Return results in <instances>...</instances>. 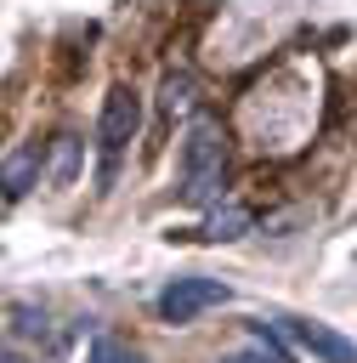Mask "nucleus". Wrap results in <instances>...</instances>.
Here are the masks:
<instances>
[{
  "instance_id": "nucleus-1",
  "label": "nucleus",
  "mask_w": 357,
  "mask_h": 363,
  "mask_svg": "<svg viewBox=\"0 0 357 363\" xmlns=\"http://www.w3.org/2000/svg\"><path fill=\"white\" fill-rule=\"evenodd\" d=\"M221 176H227V136H221L215 119H193L187 142H181V193H187V204H215Z\"/></svg>"
},
{
  "instance_id": "nucleus-2",
  "label": "nucleus",
  "mask_w": 357,
  "mask_h": 363,
  "mask_svg": "<svg viewBox=\"0 0 357 363\" xmlns=\"http://www.w3.org/2000/svg\"><path fill=\"white\" fill-rule=\"evenodd\" d=\"M227 284L221 278H176L164 295H159V318L164 323H193L198 312H210V306H227Z\"/></svg>"
},
{
  "instance_id": "nucleus-3",
  "label": "nucleus",
  "mask_w": 357,
  "mask_h": 363,
  "mask_svg": "<svg viewBox=\"0 0 357 363\" xmlns=\"http://www.w3.org/2000/svg\"><path fill=\"white\" fill-rule=\"evenodd\" d=\"M136 130H142V96H136L130 85H113V91L102 96V113H96V142H102V153H119Z\"/></svg>"
},
{
  "instance_id": "nucleus-4",
  "label": "nucleus",
  "mask_w": 357,
  "mask_h": 363,
  "mask_svg": "<svg viewBox=\"0 0 357 363\" xmlns=\"http://www.w3.org/2000/svg\"><path fill=\"white\" fill-rule=\"evenodd\" d=\"M272 329L283 340H295L300 352H312L317 363H357V346L346 335H334L329 323H312V318H272Z\"/></svg>"
},
{
  "instance_id": "nucleus-5",
  "label": "nucleus",
  "mask_w": 357,
  "mask_h": 363,
  "mask_svg": "<svg viewBox=\"0 0 357 363\" xmlns=\"http://www.w3.org/2000/svg\"><path fill=\"white\" fill-rule=\"evenodd\" d=\"M34 182H40V153H34V147H17V153L0 164V193H6V199H23Z\"/></svg>"
},
{
  "instance_id": "nucleus-6",
  "label": "nucleus",
  "mask_w": 357,
  "mask_h": 363,
  "mask_svg": "<svg viewBox=\"0 0 357 363\" xmlns=\"http://www.w3.org/2000/svg\"><path fill=\"white\" fill-rule=\"evenodd\" d=\"M204 233H210V238H221V244H227V238H244V233H249V210H238V204H215Z\"/></svg>"
},
{
  "instance_id": "nucleus-7",
  "label": "nucleus",
  "mask_w": 357,
  "mask_h": 363,
  "mask_svg": "<svg viewBox=\"0 0 357 363\" xmlns=\"http://www.w3.org/2000/svg\"><path fill=\"white\" fill-rule=\"evenodd\" d=\"M159 102H164V113H187L193 108V74H164Z\"/></svg>"
},
{
  "instance_id": "nucleus-8",
  "label": "nucleus",
  "mask_w": 357,
  "mask_h": 363,
  "mask_svg": "<svg viewBox=\"0 0 357 363\" xmlns=\"http://www.w3.org/2000/svg\"><path fill=\"white\" fill-rule=\"evenodd\" d=\"M74 170H79V136H57V147H51V182H74Z\"/></svg>"
},
{
  "instance_id": "nucleus-9",
  "label": "nucleus",
  "mask_w": 357,
  "mask_h": 363,
  "mask_svg": "<svg viewBox=\"0 0 357 363\" xmlns=\"http://www.w3.org/2000/svg\"><path fill=\"white\" fill-rule=\"evenodd\" d=\"M85 363H136V357H130V346H119V340L96 335V340H91V352H85Z\"/></svg>"
},
{
  "instance_id": "nucleus-10",
  "label": "nucleus",
  "mask_w": 357,
  "mask_h": 363,
  "mask_svg": "<svg viewBox=\"0 0 357 363\" xmlns=\"http://www.w3.org/2000/svg\"><path fill=\"white\" fill-rule=\"evenodd\" d=\"M17 335H28V340H45V335H51V323H45V312H34V306H23V312H17Z\"/></svg>"
},
{
  "instance_id": "nucleus-11",
  "label": "nucleus",
  "mask_w": 357,
  "mask_h": 363,
  "mask_svg": "<svg viewBox=\"0 0 357 363\" xmlns=\"http://www.w3.org/2000/svg\"><path fill=\"white\" fill-rule=\"evenodd\" d=\"M0 363H23V357H0Z\"/></svg>"
}]
</instances>
